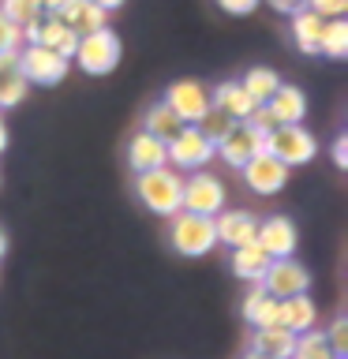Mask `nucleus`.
<instances>
[{
    "instance_id": "4be33fe9",
    "label": "nucleus",
    "mask_w": 348,
    "mask_h": 359,
    "mask_svg": "<svg viewBox=\"0 0 348 359\" xmlns=\"http://www.w3.org/2000/svg\"><path fill=\"white\" fill-rule=\"evenodd\" d=\"M322 22L311 8H300V11H292V41H296V49L300 53H307V56H319V38H322Z\"/></svg>"
},
{
    "instance_id": "ea45409f",
    "label": "nucleus",
    "mask_w": 348,
    "mask_h": 359,
    "mask_svg": "<svg viewBox=\"0 0 348 359\" xmlns=\"http://www.w3.org/2000/svg\"><path fill=\"white\" fill-rule=\"evenodd\" d=\"M8 150V123H4V116H0V154Z\"/></svg>"
},
{
    "instance_id": "9b49d317",
    "label": "nucleus",
    "mask_w": 348,
    "mask_h": 359,
    "mask_svg": "<svg viewBox=\"0 0 348 359\" xmlns=\"http://www.w3.org/2000/svg\"><path fill=\"white\" fill-rule=\"evenodd\" d=\"M255 243L262 247L269 258H292V251H296V243H300V236H296V224H292L288 217L274 213V217H262V221H258Z\"/></svg>"
},
{
    "instance_id": "2eb2a0df",
    "label": "nucleus",
    "mask_w": 348,
    "mask_h": 359,
    "mask_svg": "<svg viewBox=\"0 0 348 359\" xmlns=\"http://www.w3.org/2000/svg\"><path fill=\"white\" fill-rule=\"evenodd\" d=\"M210 105L221 109L225 116L236 120V123H243V120L255 112V101H251V94L240 86V79H229V83L213 86V90H210Z\"/></svg>"
},
{
    "instance_id": "1a4fd4ad",
    "label": "nucleus",
    "mask_w": 348,
    "mask_h": 359,
    "mask_svg": "<svg viewBox=\"0 0 348 359\" xmlns=\"http://www.w3.org/2000/svg\"><path fill=\"white\" fill-rule=\"evenodd\" d=\"M165 105L176 112L180 123H187V128H195L202 120V112L210 109V90L199 83V79H180V83L168 86L165 94Z\"/></svg>"
},
{
    "instance_id": "a211bd4d",
    "label": "nucleus",
    "mask_w": 348,
    "mask_h": 359,
    "mask_svg": "<svg viewBox=\"0 0 348 359\" xmlns=\"http://www.w3.org/2000/svg\"><path fill=\"white\" fill-rule=\"evenodd\" d=\"M266 105L277 116V123H300L303 116H307V94H303L300 86H292V83H281Z\"/></svg>"
},
{
    "instance_id": "a878e982",
    "label": "nucleus",
    "mask_w": 348,
    "mask_h": 359,
    "mask_svg": "<svg viewBox=\"0 0 348 359\" xmlns=\"http://www.w3.org/2000/svg\"><path fill=\"white\" fill-rule=\"evenodd\" d=\"M319 53H326L330 60H344L348 56V19H326L322 22Z\"/></svg>"
},
{
    "instance_id": "aec40b11",
    "label": "nucleus",
    "mask_w": 348,
    "mask_h": 359,
    "mask_svg": "<svg viewBox=\"0 0 348 359\" xmlns=\"http://www.w3.org/2000/svg\"><path fill=\"white\" fill-rule=\"evenodd\" d=\"M243 322L251 325V330L277 325V299L269 296L262 285H251V292L243 296Z\"/></svg>"
},
{
    "instance_id": "ddd939ff",
    "label": "nucleus",
    "mask_w": 348,
    "mask_h": 359,
    "mask_svg": "<svg viewBox=\"0 0 348 359\" xmlns=\"http://www.w3.org/2000/svg\"><path fill=\"white\" fill-rule=\"evenodd\" d=\"M213 232H218V243L225 247H247L255 243V232H258V217L247 210H221L213 217Z\"/></svg>"
},
{
    "instance_id": "412c9836",
    "label": "nucleus",
    "mask_w": 348,
    "mask_h": 359,
    "mask_svg": "<svg viewBox=\"0 0 348 359\" xmlns=\"http://www.w3.org/2000/svg\"><path fill=\"white\" fill-rule=\"evenodd\" d=\"M38 45H41V49L60 53L64 60H72V56H75V45H79V34L67 30L64 22H60V15H49V19L38 22Z\"/></svg>"
},
{
    "instance_id": "9d476101",
    "label": "nucleus",
    "mask_w": 348,
    "mask_h": 359,
    "mask_svg": "<svg viewBox=\"0 0 348 359\" xmlns=\"http://www.w3.org/2000/svg\"><path fill=\"white\" fill-rule=\"evenodd\" d=\"M240 172H243L247 191H255V195H277V191L288 184V165H281L277 157H269L266 150H258Z\"/></svg>"
},
{
    "instance_id": "c9c22d12",
    "label": "nucleus",
    "mask_w": 348,
    "mask_h": 359,
    "mask_svg": "<svg viewBox=\"0 0 348 359\" xmlns=\"http://www.w3.org/2000/svg\"><path fill=\"white\" fill-rule=\"evenodd\" d=\"M333 165L337 168H348V135H337V142H333Z\"/></svg>"
},
{
    "instance_id": "4468645a",
    "label": "nucleus",
    "mask_w": 348,
    "mask_h": 359,
    "mask_svg": "<svg viewBox=\"0 0 348 359\" xmlns=\"http://www.w3.org/2000/svg\"><path fill=\"white\" fill-rule=\"evenodd\" d=\"M168 165V150L161 139H154V135L146 131H135L131 142H128V168L135 176L139 172H150V168H165Z\"/></svg>"
},
{
    "instance_id": "79ce46f5",
    "label": "nucleus",
    "mask_w": 348,
    "mask_h": 359,
    "mask_svg": "<svg viewBox=\"0 0 348 359\" xmlns=\"http://www.w3.org/2000/svg\"><path fill=\"white\" fill-rule=\"evenodd\" d=\"M243 359H269V355H258V352H247Z\"/></svg>"
},
{
    "instance_id": "a19ab883",
    "label": "nucleus",
    "mask_w": 348,
    "mask_h": 359,
    "mask_svg": "<svg viewBox=\"0 0 348 359\" xmlns=\"http://www.w3.org/2000/svg\"><path fill=\"white\" fill-rule=\"evenodd\" d=\"M8 255V236H4V229H0V258Z\"/></svg>"
},
{
    "instance_id": "e433bc0d",
    "label": "nucleus",
    "mask_w": 348,
    "mask_h": 359,
    "mask_svg": "<svg viewBox=\"0 0 348 359\" xmlns=\"http://www.w3.org/2000/svg\"><path fill=\"white\" fill-rule=\"evenodd\" d=\"M274 11H281V15H292V11H300L303 8V0H266Z\"/></svg>"
},
{
    "instance_id": "f8f14e48",
    "label": "nucleus",
    "mask_w": 348,
    "mask_h": 359,
    "mask_svg": "<svg viewBox=\"0 0 348 359\" xmlns=\"http://www.w3.org/2000/svg\"><path fill=\"white\" fill-rule=\"evenodd\" d=\"M213 150H218V157L229 168H243L258 150H262V135H258L255 128H247V123H232V131L225 135Z\"/></svg>"
},
{
    "instance_id": "b1692460",
    "label": "nucleus",
    "mask_w": 348,
    "mask_h": 359,
    "mask_svg": "<svg viewBox=\"0 0 348 359\" xmlns=\"http://www.w3.org/2000/svg\"><path fill=\"white\" fill-rule=\"evenodd\" d=\"M187 123H180L176 120V112L165 105V101H154L150 109H146V116H142V131L146 135H154V139H161V142H168V139H176L180 131H184Z\"/></svg>"
},
{
    "instance_id": "c85d7f7f",
    "label": "nucleus",
    "mask_w": 348,
    "mask_h": 359,
    "mask_svg": "<svg viewBox=\"0 0 348 359\" xmlns=\"http://www.w3.org/2000/svg\"><path fill=\"white\" fill-rule=\"evenodd\" d=\"M232 123H236V120H229L221 109H213V105H210L206 112H202V120L195 123V128H199V135H202V139H210L213 146H218V142L225 139V135L232 131Z\"/></svg>"
},
{
    "instance_id": "5701e85b",
    "label": "nucleus",
    "mask_w": 348,
    "mask_h": 359,
    "mask_svg": "<svg viewBox=\"0 0 348 359\" xmlns=\"http://www.w3.org/2000/svg\"><path fill=\"white\" fill-rule=\"evenodd\" d=\"M269 262H274V258H269L258 243H247V247H236V251H232V273L243 277V280H251V285L262 280Z\"/></svg>"
},
{
    "instance_id": "473e14b6",
    "label": "nucleus",
    "mask_w": 348,
    "mask_h": 359,
    "mask_svg": "<svg viewBox=\"0 0 348 359\" xmlns=\"http://www.w3.org/2000/svg\"><path fill=\"white\" fill-rule=\"evenodd\" d=\"M243 123H247V128H255L258 135H262V139H266V135L274 131V128H281V123H277V116L269 112V105H255V112H251V116H247Z\"/></svg>"
},
{
    "instance_id": "6ab92c4d",
    "label": "nucleus",
    "mask_w": 348,
    "mask_h": 359,
    "mask_svg": "<svg viewBox=\"0 0 348 359\" xmlns=\"http://www.w3.org/2000/svg\"><path fill=\"white\" fill-rule=\"evenodd\" d=\"M292 344H296V333H288L285 325H266V330L251 333V348H247V352H258V355H269V359H288Z\"/></svg>"
},
{
    "instance_id": "423d86ee",
    "label": "nucleus",
    "mask_w": 348,
    "mask_h": 359,
    "mask_svg": "<svg viewBox=\"0 0 348 359\" xmlns=\"http://www.w3.org/2000/svg\"><path fill=\"white\" fill-rule=\"evenodd\" d=\"M165 150H168V165H173L176 172H202V168L218 157L213 142L202 139L199 128H184L176 139L165 142Z\"/></svg>"
},
{
    "instance_id": "f257e3e1",
    "label": "nucleus",
    "mask_w": 348,
    "mask_h": 359,
    "mask_svg": "<svg viewBox=\"0 0 348 359\" xmlns=\"http://www.w3.org/2000/svg\"><path fill=\"white\" fill-rule=\"evenodd\" d=\"M180 191H184V176L168 165L135 176V195H139V202L150 213H161V217H176L180 213Z\"/></svg>"
},
{
    "instance_id": "c756f323",
    "label": "nucleus",
    "mask_w": 348,
    "mask_h": 359,
    "mask_svg": "<svg viewBox=\"0 0 348 359\" xmlns=\"http://www.w3.org/2000/svg\"><path fill=\"white\" fill-rule=\"evenodd\" d=\"M27 79H22L19 72H11V75H0V109H15L22 97H27Z\"/></svg>"
},
{
    "instance_id": "6e6552de",
    "label": "nucleus",
    "mask_w": 348,
    "mask_h": 359,
    "mask_svg": "<svg viewBox=\"0 0 348 359\" xmlns=\"http://www.w3.org/2000/svg\"><path fill=\"white\" fill-rule=\"evenodd\" d=\"M67 67H72V60H64V56L53 53V49H41V45H27V49L19 53V75L27 79V83H38V86L60 83L67 75Z\"/></svg>"
},
{
    "instance_id": "20e7f679",
    "label": "nucleus",
    "mask_w": 348,
    "mask_h": 359,
    "mask_svg": "<svg viewBox=\"0 0 348 359\" xmlns=\"http://www.w3.org/2000/svg\"><path fill=\"white\" fill-rule=\"evenodd\" d=\"M120 53H123L120 49V38L109 27H101V30L83 34V38H79L72 60H79V67H83L86 75H109V72H116Z\"/></svg>"
},
{
    "instance_id": "f03ea898",
    "label": "nucleus",
    "mask_w": 348,
    "mask_h": 359,
    "mask_svg": "<svg viewBox=\"0 0 348 359\" xmlns=\"http://www.w3.org/2000/svg\"><path fill=\"white\" fill-rule=\"evenodd\" d=\"M262 150H266L269 157H277L281 165L296 168V165L314 161L319 142H314V135L303 128V123H281V128H274V131L262 139Z\"/></svg>"
},
{
    "instance_id": "cd10ccee",
    "label": "nucleus",
    "mask_w": 348,
    "mask_h": 359,
    "mask_svg": "<svg viewBox=\"0 0 348 359\" xmlns=\"http://www.w3.org/2000/svg\"><path fill=\"white\" fill-rule=\"evenodd\" d=\"M0 11L15 22V27H30V22H38L45 19V8H41V0H0Z\"/></svg>"
},
{
    "instance_id": "39448f33",
    "label": "nucleus",
    "mask_w": 348,
    "mask_h": 359,
    "mask_svg": "<svg viewBox=\"0 0 348 359\" xmlns=\"http://www.w3.org/2000/svg\"><path fill=\"white\" fill-rule=\"evenodd\" d=\"M180 210L199 217H218L225 210V184L213 172H191L180 191Z\"/></svg>"
},
{
    "instance_id": "f704fd0d",
    "label": "nucleus",
    "mask_w": 348,
    "mask_h": 359,
    "mask_svg": "<svg viewBox=\"0 0 348 359\" xmlns=\"http://www.w3.org/2000/svg\"><path fill=\"white\" fill-rule=\"evenodd\" d=\"M258 4H262V0H218V8L229 11V15H251Z\"/></svg>"
},
{
    "instance_id": "f3484780",
    "label": "nucleus",
    "mask_w": 348,
    "mask_h": 359,
    "mask_svg": "<svg viewBox=\"0 0 348 359\" xmlns=\"http://www.w3.org/2000/svg\"><path fill=\"white\" fill-rule=\"evenodd\" d=\"M60 22L72 34H94V30H101V27H109V11H101L94 0H72L64 11H60Z\"/></svg>"
},
{
    "instance_id": "0eeeda50",
    "label": "nucleus",
    "mask_w": 348,
    "mask_h": 359,
    "mask_svg": "<svg viewBox=\"0 0 348 359\" xmlns=\"http://www.w3.org/2000/svg\"><path fill=\"white\" fill-rule=\"evenodd\" d=\"M258 285H262L274 299H288V296H303V292L311 288V273L303 262H296V258H274Z\"/></svg>"
},
{
    "instance_id": "bb28decb",
    "label": "nucleus",
    "mask_w": 348,
    "mask_h": 359,
    "mask_svg": "<svg viewBox=\"0 0 348 359\" xmlns=\"http://www.w3.org/2000/svg\"><path fill=\"white\" fill-rule=\"evenodd\" d=\"M288 359H333V352L326 344L322 330H307V333H296V344H292Z\"/></svg>"
},
{
    "instance_id": "2f4dec72",
    "label": "nucleus",
    "mask_w": 348,
    "mask_h": 359,
    "mask_svg": "<svg viewBox=\"0 0 348 359\" xmlns=\"http://www.w3.org/2000/svg\"><path fill=\"white\" fill-rule=\"evenodd\" d=\"M303 8H311L319 19H344L348 0H303Z\"/></svg>"
},
{
    "instance_id": "7c9ffc66",
    "label": "nucleus",
    "mask_w": 348,
    "mask_h": 359,
    "mask_svg": "<svg viewBox=\"0 0 348 359\" xmlns=\"http://www.w3.org/2000/svg\"><path fill=\"white\" fill-rule=\"evenodd\" d=\"M322 333H326L330 352H333L337 359H344V355H348V318H344V314H337L333 325H330V330H322Z\"/></svg>"
},
{
    "instance_id": "72a5a7b5",
    "label": "nucleus",
    "mask_w": 348,
    "mask_h": 359,
    "mask_svg": "<svg viewBox=\"0 0 348 359\" xmlns=\"http://www.w3.org/2000/svg\"><path fill=\"white\" fill-rule=\"evenodd\" d=\"M19 41H22V30L0 11V53H19Z\"/></svg>"
},
{
    "instance_id": "dca6fc26",
    "label": "nucleus",
    "mask_w": 348,
    "mask_h": 359,
    "mask_svg": "<svg viewBox=\"0 0 348 359\" xmlns=\"http://www.w3.org/2000/svg\"><path fill=\"white\" fill-rule=\"evenodd\" d=\"M314 322H319V307H314V299L307 292L277 299V325H285L288 333H307V330H314Z\"/></svg>"
},
{
    "instance_id": "4c0bfd02",
    "label": "nucleus",
    "mask_w": 348,
    "mask_h": 359,
    "mask_svg": "<svg viewBox=\"0 0 348 359\" xmlns=\"http://www.w3.org/2000/svg\"><path fill=\"white\" fill-rule=\"evenodd\" d=\"M67 4H72V0H41V8L49 11V15H60V11H64Z\"/></svg>"
},
{
    "instance_id": "7ed1b4c3",
    "label": "nucleus",
    "mask_w": 348,
    "mask_h": 359,
    "mask_svg": "<svg viewBox=\"0 0 348 359\" xmlns=\"http://www.w3.org/2000/svg\"><path fill=\"white\" fill-rule=\"evenodd\" d=\"M168 243L176 255L184 258H202L218 247V232H213V217H199V213H184L180 210L168 229Z\"/></svg>"
},
{
    "instance_id": "393cba45",
    "label": "nucleus",
    "mask_w": 348,
    "mask_h": 359,
    "mask_svg": "<svg viewBox=\"0 0 348 359\" xmlns=\"http://www.w3.org/2000/svg\"><path fill=\"white\" fill-rule=\"evenodd\" d=\"M240 86L251 94L255 105H266V101L274 97V90L281 86V75L274 72V67H251V72L240 79Z\"/></svg>"
},
{
    "instance_id": "58836bf2",
    "label": "nucleus",
    "mask_w": 348,
    "mask_h": 359,
    "mask_svg": "<svg viewBox=\"0 0 348 359\" xmlns=\"http://www.w3.org/2000/svg\"><path fill=\"white\" fill-rule=\"evenodd\" d=\"M94 4H98L101 11H116V8H123V0H94Z\"/></svg>"
}]
</instances>
